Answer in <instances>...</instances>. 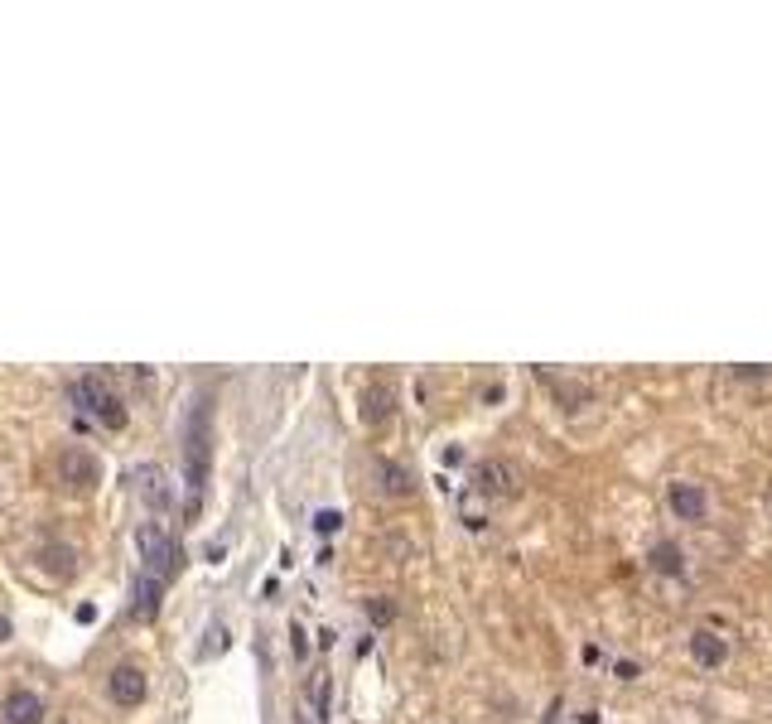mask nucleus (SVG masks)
Wrapping results in <instances>:
<instances>
[{
	"label": "nucleus",
	"mask_w": 772,
	"mask_h": 724,
	"mask_svg": "<svg viewBox=\"0 0 772 724\" xmlns=\"http://www.w3.org/2000/svg\"><path fill=\"white\" fill-rule=\"evenodd\" d=\"M160 594H165V585L140 580V585H136V604H131V618H136V623H150V618L160 613Z\"/></svg>",
	"instance_id": "15"
},
{
	"label": "nucleus",
	"mask_w": 772,
	"mask_h": 724,
	"mask_svg": "<svg viewBox=\"0 0 772 724\" xmlns=\"http://www.w3.org/2000/svg\"><path fill=\"white\" fill-rule=\"evenodd\" d=\"M613 676H618V681H637V676H642V667H637V662H628V657H618V662H613Z\"/></svg>",
	"instance_id": "22"
},
{
	"label": "nucleus",
	"mask_w": 772,
	"mask_h": 724,
	"mask_svg": "<svg viewBox=\"0 0 772 724\" xmlns=\"http://www.w3.org/2000/svg\"><path fill=\"white\" fill-rule=\"evenodd\" d=\"M10 638H15V623H10V618L0 613V642H10Z\"/></svg>",
	"instance_id": "26"
},
{
	"label": "nucleus",
	"mask_w": 772,
	"mask_h": 724,
	"mask_svg": "<svg viewBox=\"0 0 772 724\" xmlns=\"http://www.w3.org/2000/svg\"><path fill=\"white\" fill-rule=\"evenodd\" d=\"M551 387H555V401L565 411H579V401H589V387H579V382H551Z\"/></svg>",
	"instance_id": "16"
},
{
	"label": "nucleus",
	"mask_w": 772,
	"mask_h": 724,
	"mask_svg": "<svg viewBox=\"0 0 772 724\" xmlns=\"http://www.w3.org/2000/svg\"><path fill=\"white\" fill-rule=\"evenodd\" d=\"M290 652H295V657H304V652H309V642H304V628H300V623L290 628Z\"/></svg>",
	"instance_id": "24"
},
{
	"label": "nucleus",
	"mask_w": 772,
	"mask_h": 724,
	"mask_svg": "<svg viewBox=\"0 0 772 724\" xmlns=\"http://www.w3.org/2000/svg\"><path fill=\"white\" fill-rule=\"evenodd\" d=\"M666 507H671V517L676 522H705L710 517V488L705 483H695V478H676V483H666Z\"/></svg>",
	"instance_id": "4"
},
{
	"label": "nucleus",
	"mask_w": 772,
	"mask_h": 724,
	"mask_svg": "<svg viewBox=\"0 0 772 724\" xmlns=\"http://www.w3.org/2000/svg\"><path fill=\"white\" fill-rule=\"evenodd\" d=\"M686 652H690V662H695V667L719 671L724 662H729V652H734V647H729V638H724V633H715V628H695V633H690V642H686Z\"/></svg>",
	"instance_id": "8"
},
{
	"label": "nucleus",
	"mask_w": 772,
	"mask_h": 724,
	"mask_svg": "<svg viewBox=\"0 0 772 724\" xmlns=\"http://www.w3.org/2000/svg\"><path fill=\"white\" fill-rule=\"evenodd\" d=\"M729 377L744 387H772V367H729Z\"/></svg>",
	"instance_id": "18"
},
{
	"label": "nucleus",
	"mask_w": 772,
	"mask_h": 724,
	"mask_svg": "<svg viewBox=\"0 0 772 724\" xmlns=\"http://www.w3.org/2000/svg\"><path fill=\"white\" fill-rule=\"evenodd\" d=\"M444 464H449V469H459V464H464V449H459V445H444Z\"/></svg>",
	"instance_id": "25"
},
{
	"label": "nucleus",
	"mask_w": 772,
	"mask_h": 724,
	"mask_svg": "<svg viewBox=\"0 0 772 724\" xmlns=\"http://www.w3.org/2000/svg\"><path fill=\"white\" fill-rule=\"evenodd\" d=\"M145 671L136 667V662H121V667H111V676H107V696L121 705V710H136L140 700H145Z\"/></svg>",
	"instance_id": "7"
},
{
	"label": "nucleus",
	"mask_w": 772,
	"mask_h": 724,
	"mask_svg": "<svg viewBox=\"0 0 772 724\" xmlns=\"http://www.w3.org/2000/svg\"><path fill=\"white\" fill-rule=\"evenodd\" d=\"M377 478H382V488L391 498H411L415 493V478L406 464H396V459H377Z\"/></svg>",
	"instance_id": "14"
},
{
	"label": "nucleus",
	"mask_w": 772,
	"mask_h": 724,
	"mask_svg": "<svg viewBox=\"0 0 772 724\" xmlns=\"http://www.w3.org/2000/svg\"><path fill=\"white\" fill-rule=\"evenodd\" d=\"M0 715H5V724H44V696L39 691H25V686H15L10 696H5V705H0Z\"/></svg>",
	"instance_id": "9"
},
{
	"label": "nucleus",
	"mask_w": 772,
	"mask_h": 724,
	"mask_svg": "<svg viewBox=\"0 0 772 724\" xmlns=\"http://www.w3.org/2000/svg\"><path fill=\"white\" fill-rule=\"evenodd\" d=\"M39 570L54 575V580H73V570H78L73 546H63V541H44V546H39Z\"/></svg>",
	"instance_id": "12"
},
{
	"label": "nucleus",
	"mask_w": 772,
	"mask_h": 724,
	"mask_svg": "<svg viewBox=\"0 0 772 724\" xmlns=\"http://www.w3.org/2000/svg\"><path fill=\"white\" fill-rule=\"evenodd\" d=\"M367 618H372L377 628H386V623L396 618V604H391V599H367Z\"/></svg>",
	"instance_id": "21"
},
{
	"label": "nucleus",
	"mask_w": 772,
	"mask_h": 724,
	"mask_svg": "<svg viewBox=\"0 0 772 724\" xmlns=\"http://www.w3.org/2000/svg\"><path fill=\"white\" fill-rule=\"evenodd\" d=\"M58 478H63L73 493H87V488L102 483V459L87 454V449H63V459H58Z\"/></svg>",
	"instance_id": "6"
},
{
	"label": "nucleus",
	"mask_w": 772,
	"mask_h": 724,
	"mask_svg": "<svg viewBox=\"0 0 772 724\" xmlns=\"http://www.w3.org/2000/svg\"><path fill=\"white\" fill-rule=\"evenodd\" d=\"M459 517H464V522H469L473 531H483V522H488V517H483V498H478V493H464V502H459Z\"/></svg>",
	"instance_id": "19"
},
{
	"label": "nucleus",
	"mask_w": 772,
	"mask_h": 724,
	"mask_svg": "<svg viewBox=\"0 0 772 724\" xmlns=\"http://www.w3.org/2000/svg\"><path fill=\"white\" fill-rule=\"evenodd\" d=\"M136 483H140V493H145V502H150L155 512L169 507V483H165V469H160V464H140Z\"/></svg>",
	"instance_id": "13"
},
{
	"label": "nucleus",
	"mask_w": 772,
	"mask_h": 724,
	"mask_svg": "<svg viewBox=\"0 0 772 724\" xmlns=\"http://www.w3.org/2000/svg\"><path fill=\"white\" fill-rule=\"evenodd\" d=\"M184 483H189V517H193L203 488H208V396H198L189 420V474H184Z\"/></svg>",
	"instance_id": "3"
},
{
	"label": "nucleus",
	"mask_w": 772,
	"mask_h": 724,
	"mask_svg": "<svg viewBox=\"0 0 772 724\" xmlns=\"http://www.w3.org/2000/svg\"><path fill=\"white\" fill-rule=\"evenodd\" d=\"M73 406H78V411H87V416L97 420L102 430H126V420H131V416H126V406H121V396H116V391H111L97 372H87V377H78V382H73Z\"/></svg>",
	"instance_id": "1"
},
{
	"label": "nucleus",
	"mask_w": 772,
	"mask_h": 724,
	"mask_svg": "<svg viewBox=\"0 0 772 724\" xmlns=\"http://www.w3.org/2000/svg\"><path fill=\"white\" fill-rule=\"evenodd\" d=\"M391 411H396V391H391V382H372V387L362 391V420H367L372 430L386 425Z\"/></svg>",
	"instance_id": "11"
},
{
	"label": "nucleus",
	"mask_w": 772,
	"mask_h": 724,
	"mask_svg": "<svg viewBox=\"0 0 772 724\" xmlns=\"http://www.w3.org/2000/svg\"><path fill=\"white\" fill-rule=\"evenodd\" d=\"M329 715H333V691H329V676H319L314 681V720L329 724Z\"/></svg>",
	"instance_id": "17"
},
{
	"label": "nucleus",
	"mask_w": 772,
	"mask_h": 724,
	"mask_svg": "<svg viewBox=\"0 0 772 724\" xmlns=\"http://www.w3.org/2000/svg\"><path fill=\"white\" fill-rule=\"evenodd\" d=\"M338 527H343V512H338V507H319V512H314V531H319V536H338Z\"/></svg>",
	"instance_id": "20"
},
{
	"label": "nucleus",
	"mask_w": 772,
	"mask_h": 724,
	"mask_svg": "<svg viewBox=\"0 0 772 724\" xmlns=\"http://www.w3.org/2000/svg\"><path fill=\"white\" fill-rule=\"evenodd\" d=\"M517 483H522V474H517V464H507V459H483V464L473 469V493L483 502L512 498Z\"/></svg>",
	"instance_id": "5"
},
{
	"label": "nucleus",
	"mask_w": 772,
	"mask_h": 724,
	"mask_svg": "<svg viewBox=\"0 0 772 724\" xmlns=\"http://www.w3.org/2000/svg\"><path fill=\"white\" fill-rule=\"evenodd\" d=\"M647 570L662 575V580H681V575H686V546H681V541H657V546L647 551Z\"/></svg>",
	"instance_id": "10"
},
{
	"label": "nucleus",
	"mask_w": 772,
	"mask_h": 724,
	"mask_svg": "<svg viewBox=\"0 0 772 724\" xmlns=\"http://www.w3.org/2000/svg\"><path fill=\"white\" fill-rule=\"evenodd\" d=\"M208 638H213V642L203 647V657H208V652H222V647H227V633H222V623H218V628H208Z\"/></svg>",
	"instance_id": "23"
},
{
	"label": "nucleus",
	"mask_w": 772,
	"mask_h": 724,
	"mask_svg": "<svg viewBox=\"0 0 772 724\" xmlns=\"http://www.w3.org/2000/svg\"><path fill=\"white\" fill-rule=\"evenodd\" d=\"M136 551H140V565H145V580H155V585H165L169 575L179 570V551H174V541L165 536L160 522H140Z\"/></svg>",
	"instance_id": "2"
}]
</instances>
